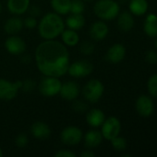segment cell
I'll return each mask as SVG.
<instances>
[{
	"label": "cell",
	"mask_w": 157,
	"mask_h": 157,
	"mask_svg": "<svg viewBox=\"0 0 157 157\" xmlns=\"http://www.w3.org/2000/svg\"><path fill=\"white\" fill-rule=\"evenodd\" d=\"M135 108L138 114L142 117H150L155 111V103L151 97L143 95L140 96L135 103Z\"/></svg>",
	"instance_id": "10"
},
{
	"label": "cell",
	"mask_w": 157,
	"mask_h": 157,
	"mask_svg": "<svg viewBox=\"0 0 157 157\" xmlns=\"http://www.w3.org/2000/svg\"><path fill=\"white\" fill-rule=\"evenodd\" d=\"M66 25L68 29L79 30L85 25V18L82 14H71L66 19Z\"/></svg>",
	"instance_id": "23"
},
{
	"label": "cell",
	"mask_w": 157,
	"mask_h": 157,
	"mask_svg": "<svg viewBox=\"0 0 157 157\" xmlns=\"http://www.w3.org/2000/svg\"><path fill=\"white\" fill-rule=\"evenodd\" d=\"M80 51L84 55H91L94 52V45L89 40H84L80 45Z\"/></svg>",
	"instance_id": "29"
},
{
	"label": "cell",
	"mask_w": 157,
	"mask_h": 157,
	"mask_svg": "<svg viewBox=\"0 0 157 157\" xmlns=\"http://www.w3.org/2000/svg\"><path fill=\"white\" fill-rule=\"evenodd\" d=\"M31 132L34 138L39 140H45L50 137L51 129L43 121H35L31 127Z\"/></svg>",
	"instance_id": "15"
},
{
	"label": "cell",
	"mask_w": 157,
	"mask_h": 157,
	"mask_svg": "<svg viewBox=\"0 0 157 157\" xmlns=\"http://www.w3.org/2000/svg\"><path fill=\"white\" fill-rule=\"evenodd\" d=\"M23 20L18 17H13L8 18L4 25L5 31L9 35L18 34L23 28Z\"/></svg>",
	"instance_id": "19"
},
{
	"label": "cell",
	"mask_w": 157,
	"mask_h": 157,
	"mask_svg": "<svg viewBox=\"0 0 157 157\" xmlns=\"http://www.w3.org/2000/svg\"><path fill=\"white\" fill-rule=\"evenodd\" d=\"M103 135L102 132L97 130H91L87 132V133L84 136V142L85 146L89 149L95 148L99 146L103 142Z\"/></svg>",
	"instance_id": "18"
},
{
	"label": "cell",
	"mask_w": 157,
	"mask_h": 157,
	"mask_svg": "<svg viewBox=\"0 0 157 157\" xmlns=\"http://www.w3.org/2000/svg\"><path fill=\"white\" fill-rule=\"evenodd\" d=\"M61 85L58 77L44 75L39 84V91L44 97H55L59 94Z\"/></svg>",
	"instance_id": "5"
},
{
	"label": "cell",
	"mask_w": 157,
	"mask_h": 157,
	"mask_svg": "<svg viewBox=\"0 0 157 157\" xmlns=\"http://www.w3.org/2000/svg\"><path fill=\"white\" fill-rule=\"evenodd\" d=\"M85 10V4L83 0H71L70 12L72 14H82Z\"/></svg>",
	"instance_id": "28"
},
{
	"label": "cell",
	"mask_w": 157,
	"mask_h": 157,
	"mask_svg": "<svg viewBox=\"0 0 157 157\" xmlns=\"http://www.w3.org/2000/svg\"><path fill=\"white\" fill-rule=\"evenodd\" d=\"M35 62L38 70L47 76L60 77L68 73L69 54L61 42L45 40L35 50Z\"/></svg>",
	"instance_id": "1"
},
{
	"label": "cell",
	"mask_w": 157,
	"mask_h": 157,
	"mask_svg": "<svg viewBox=\"0 0 157 157\" xmlns=\"http://www.w3.org/2000/svg\"><path fill=\"white\" fill-rule=\"evenodd\" d=\"M65 29V23L58 14L47 13L43 16L39 24L38 31L42 38L44 40H54Z\"/></svg>",
	"instance_id": "2"
},
{
	"label": "cell",
	"mask_w": 157,
	"mask_h": 157,
	"mask_svg": "<svg viewBox=\"0 0 157 157\" xmlns=\"http://www.w3.org/2000/svg\"><path fill=\"white\" fill-rule=\"evenodd\" d=\"M121 132L120 121L116 117H109L105 119L102 124V135L105 140L111 141L115 137L118 136Z\"/></svg>",
	"instance_id": "8"
},
{
	"label": "cell",
	"mask_w": 157,
	"mask_h": 157,
	"mask_svg": "<svg viewBox=\"0 0 157 157\" xmlns=\"http://www.w3.org/2000/svg\"><path fill=\"white\" fill-rule=\"evenodd\" d=\"M126 56V48L121 43L112 45L106 52V60L111 63H121Z\"/></svg>",
	"instance_id": "13"
},
{
	"label": "cell",
	"mask_w": 157,
	"mask_h": 157,
	"mask_svg": "<svg viewBox=\"0 0 157 157\" xmlns=\"http://www.w3.org/2000/svg\"><path fill=\"white\" fill-rule=\"evenodd\" d=\"M35 87V83L32 80H26L24 82H22V86L21 88H23L26 92H30L32 91Z\"/></svg>",
	"instance_id": "34"
},
{
	"label": "cell",
	"mask_w": 157,
	"mask_h": 157,
	"mask_svg": "<svg viewBox=\"0 0 157 157\" xmlns=\"http://www.w3.org/2000/svg\"><path fill=\"white\" fill-rule=\"evenodd\" d=\"M145 60L147 63L151 64H155L157 63V52L154 50H150L146 52L145 54Z\"/></svg>",
	"instance_id": "32"
},
{
	"label": "cell",
	"mask_w": 157,
	"mask_h": 157,
	"mask_svg": "<svg viewBox=\"0 0 157 157\" xmlns=\"http://www.w3.org/2000/svg\"><path fill=\"white\" fill-rule=\"evenodd\" d=\"M6 50L13 55H20L26 50L25 41L17 35H11L5 41Z\"/></svg>",
	"instance_id": "11"
},
{
	"label": "cell",
	"mask_w": 157,
	"mask_h": 157,
	"mask_svg": "<svg viewBox=\"0 0 157 157\" xmlns=\"http://www.w3.org/2000/svg\"><path fill=\"white\" fill-rule=\"evenodd\" d=\"M21 81L12 83L6 79L0 78V99L4 101H10L14 99L19 89L21 88Z\"/></svg>",
	"instance_id": "7"
},
{
	"label": "cell",
	"mask_w": 157,
	"mask_h": 157,
	"mask_svg": "<svg viewBox=\"0 0 157 157\" xmlns=\"http://www.w3.org/2000/svg\"><path fill=\"white\" fill-rule=\"evenodd\" d=\"M104 92V84L97 79H92L88 81L82 88V96L90 103L98 102L103 97Z\"/></svg>",
	"instance_id": "4"
},
{
	"label": "cell",
	"mask_w": 157,
	"mask_h": 157,
	"mask_svg": "<svg viewBox=\"0 0 157 157\" xmlns=\"http://www.w3.org/2000/svg\"><path fill=\"white\" fill-rule=\"evenodd\" d=\"M83 134L80 128L76 126H68L63 129L60 134V139L63 144L67 145H77L82 140Z\"/></svg>",
	"instance_id": "9"
},
{
	"label": "cell",
	"mask_w": 157,
	"mask_h": 157,
	"mask_svg": "<svg viewBox=\"0 0 157 157\" xmlns=\"http://www.w3.org/2000/svg\"><path fill=\"white\" fill-rule=\"evenodd\" d=\"M105 120V113L99 109H93L89 110L86 114V121L87 123L93 128H97L102 126Z\"/></svg>",
	"instance_id": "17"
},
{
	"label": "cell",
	"mask_w": 157,
	"mask_h": 157,
	"mask_svg": "<svg viewBox=\"0 0 157 157\" xmlns=\"http://www.w3.org/2000/svg\"><path fill=\"white\" fill-rule=\"evenodd\" d=\"M93 11L99 18L112 20L118 16L120 6L115 0H98L93 6Z\"/></svg>",
	"instance_id": "3"
},
{
	"label": "cell",
	"mask_w": 157,
	"mask_h": 157,
	"mask_svg": "<svg viewBox=\"0 0 157 157\" xmlns=\"http://www.w3.org/2000/svg\"><path fill=\"white\" fill-rule=\"evenodd\" d=\"M81 157H93V156H95V154H94V153H93L91 150H86V151H84V152H82V153L81 154Z\"/></svg>",
	"instance_id": "37"
},
{
	"label": "cell",
	"mask_w": 157,
	"mask_h": 157,
	"mask_svg": "<svg viewBox=\"0 0 157 157\" xmlns=\"http://www.w3.org/2000/svg\"><path fill=\"white\" fill-rule=\"evenodd\" d=\"M3 156V153H2V149L0 148V157Z\"/></svg>",
	"instance_id": "39"
},
{
	"label": "cell",
	"mask_w": 157,
	"mask_h": 157,
	"mask_svg": "<svg viewBox=\"0 0 157 157\" xmlns=\"http://www.w3.org/2000/svg\"><path fill=\"white\" fill-rule=\"evenodd\" d=\"M111 144H112L113 148L116 151H118V152L125 151L126 148H127V145H128L126 139L123 138V137H120L119 135L111 140Z\"/></svg>",
	"instance_id": "26"
},
{
	"label": "cell",
	"mask_w": 157,
	"mask_h": 157,
	"mask_svg": "<svg viewBox=\"0 0 157 157\" xmlns=\"http://www.w3.org/2000/svg\"><path fill=\"white\" fill-rule=\"evenodd\" d=\"M93 71V63L88 60H78L69 64L68 73L75 78H83L91 75Z\"/></svg>",
	"instance_id": "6"
},
{
	"label": "cell",
	"mask_w": 157,
	"mask_h": 157,
	"mask_svg": "<svg viewBox=\"0 0 157 157\" xmlns=\"http://www.w3.org/2000/svg\"><path fill=\"white\" fill-rule=\"evenodd\" d=\"M55 156L56 157H76V155L69 151V150H66V149H62V150H59L57 151L56 154H55Z\"/></svg>",
	"instance_id": "35"
},
{
	"label": "cell",
	"mask_w": 157,
	"mask_h": 157,
	"mask_svg": "<svg viewBox=\"0 0 157 157\" xmlns=\"http://www.w3.org/2000/svg\"><path fill=\"white\" fill-rule=\"evenodd\" d=\"M119 1V3H121V4H125V3H127L129 0H118Z\"/></svg>",
	"instance_id": "38"
},
{
	"label": "cell",
	"mask_w": 157,
	"mask_h": 157,
	"mask_svg": "<svg viewBox=\"0 0 157 157\" xmlns=\"http://www.w3.org/2000/svg\"><path fill=\"white\" fill-rule=\"evenodd\" d=\"M129 7L132 15L143 16L147 12L149 4L147 0H130Z\"/></svg>",
	"instance_id": "22"
},
{
	"label": "cell",
	"mask_w": 157,
	"mask_h": 157,
	"mask_svg": "<svg viewBox=\"0 0 157 157\" xmlns=\"http://www.w3.org/2000/svg\"><path fill=\"white\" fill-rule=\"evenodd\" d=\"M109 29L104 21H95L92 24L89 33L93 40H103L108 35Z\"/></svg>",
	"instance_id": "14"
},
{
	"label": "cell",
	"mask_w": 157,
	"mask_h": 157,
	"mask_svg": "<svg viewBox=\"0 0 157 157\" xmlns=\"http://www.w3.org/2000/svg\"><path fill=\"white\" fill-rule=\"evenodd\" d=\"M147 88L152 98H157V74L153 75L148 82H147Z\"/></svg>",
	"instance_id": "27"
},
{
	"label": "cell",
	"mask_w": 157,
	"mask_h": 157,
	"mask_svg": "<svg viewBox=\"0 0 157 157\" xmlns=\"http://www.w3.org/2000/svg\"><path fill=\"white\" fill-rule=\"evenodd\" d=\"M59 94L63 99L67 101H73L80 95V86L73 81H68L61 85Z\"/></svg>",
	"instance_id": "12"
},
{
	"label": "cell",
	"mask_w": 157,
	"mask_h": 157,
	"mask_svg": "<svg viewBox=\"0 0 157 157\" xmlns=\"http://www.w3.org/2000/svg\"><path fill=\"white\" fill-rule=\"evenodd\" d=\"M155 47H156V49H157V39H156V40H155Z\"/></svg>",
	"instance_id": "41"
},
{
	"label": "cell",
	"mask_w": 157,
	"mask_h": 157,
	"mask_svg": "<svg viewBox=\"0 0 157 157\" xmlns=\"http://www.w3.org/2000/svg\"><path fill=\"white\" fill-rule=\"evenodd\" d=\"M73 104H72V109L79 113V114H81V113H84L87 111L88 109V105L84 102V101H81V100H77V98L75 100H73Z\"/></svg>",
	"instance_id": "30"
},
{
	"label": "cell",
	"mask_w": 157,
	"mask_h": 157,
	"mask_svg": "<svg viewBox=\"0 0 157 157\" xmlns=\"http://www.w3.org/2000/svg\"><path fill=\"white\" fill-rule=\"evenodd\" d=\"M1 11H2V6H1V3H0V13H1Z\"/></svg>",
	"instance_id": "40"
},
{
	"label": "cell",
	"mask_w": 157,
	"mask_h": 157,
	"mask_svg": "<svg viewBox=\"0 0 157 157\" xmlns=\"http://www.w3.org/2000/svg\"><path fill=\"white\" fill-rule=\"evenodd\" d=\"M71 0H51V6L58 15H67L70 12Z\"/></svg>",
	"instance_id": "24"
},
{
	"label": "cell",
	"mask_w": 157,
	"mask_h": 157,
	"mask_svg": "<svg viewBox=\"0 0 157 157\" xmlns=\"http://www.w3.org/2000/svg\"><path fill=\"white\" fill-rule=\"evenodd\" d=\"M135 21L133 16L129 11H123L118 16V29L123 32H129L134 27Z\"/></svg>",
	"instance_id": "16"
},
{
	"label": "cell",
	"mask_w": 157,
	"mask_h": 157,
	"mask_svg": "<svg viewBox=\"0 0 157 157\" xmlns=\"http://www.w3.org/2000/svg\"><path fill=\"white\" fill-rule=\"evenodd\" d=\"M29 143V139H28V136L25 134V133H19L16 139H15V144L18 147H20V148H23L25 147Z\"/></svg>",
	"instance_id": "31"
},
{
	"label": "cell",
	"mask_w": 157,
	"mask_h": 157,
	"mask_svg": "<svg viewBox=\"0 0 157 157\" xmlns=\"http://www.w3.org/2000/svg\"><path fill=\"white\" fill-rule=\"evenodd\" d=\"M28 10H29L30 16L34 17H39L41 14V8L37 6H29Z\"/></svg>",
	"instance_id": "36"
},
{
	"label": "cell",
	"mask_w": 157,
	"mask_h": 157,
	"mask_svg": "<svg viewBox=\"0 0 157 157\" xmlns=\"http://www.w3.org/2000/svg\"><path fill=\"white\" fill-rule=\"evenodd\" d=\"M61 39L67 46H75L80 41V36L74 29H64L61 33Z\"/></svg>",
	"instance_id": "25"
},
{
	"label": "cell",
	"mask_w": 157,
	"mask_h": 157,
	"mask_svg": "<svg viewBox=\"0 0 157 157\" xmlns=\"http://www.w3.org/2000/svg\"><path fill=\"white\" fill-rule=\"evenodd\" d=\"M143 30L145 34L151 38L157 37V15L149 14L143 23Z\"/></svg>",
	"instance_id": "21"
},
{
	"label": "cell",
	"mask_w": 157,
	"mask_h": 157,
	"mask_svg": "<svg viewBox=\"0 0 157 157\" xmlns=\"http://www.w3.org/2000/svg\"><path fill=\"white\" fill-rule=\"evenodd\" d=\"M23 25L28 29H34L37 26V19H36V17L30 16L24 19Z\"/></svg>",
	"instance_id": "33"
},
{
	"label": "cell",
	"mask_w": 157,
	"mask_h": 157,
	"mask_svg": "<svg viewBox=\"0 0 157 157\" xmlns=\"http://www.w3.org/2000/svg\"><path fill=\"white\" fill-rule=\"evenodd\" d=\"M30 6V0H7L8 10L15 15L25 13Z\"/></svg>",
	"instance_id": "20"
},
{
	"label": "cell",
	"mask_w": 157,
	"mask_h": 157,
	"mask_svg": "<svg viewBox=\"0 0 157 157\" xmlns=\"http://www.w3.org/2000/svg\"><path fill=\"white\" fill-rule=\"evenodd\" d=\"M83 1H92V0H83Z\"/></svg>",
	"instance_id": "42"
}]
</instances>
